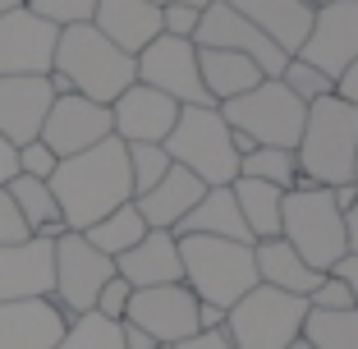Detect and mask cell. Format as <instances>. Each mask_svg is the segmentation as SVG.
<instances>
[{"instance_id":"cell-38","label":"cell","mask_w":358,"mask_h":349,"mask_svg":"<svg viewBox=\"0 0 358 349\" xmlns=\"http://www.w3.org/2000/svg\"><path fill=\"white\" fill-rule=\"evenodd\" d=\"M55 166H60V157L46 148L42 138H37V143H23V148H19V175H32V180H51Z\"/></svg>"},{"instance_id":"cell-44","label":"cell","mask_w":358,"mask_h":349,"mask_svg":"<svg viewBox=\"0 0 358 349\" xmlns=\"http://www.w3.org/2000/svg\"><path fill=\"white\" fill-rule=\"evenodd\" d=\"M336 97H345L349 106H358V60H354V64L345 69V74L336 78Z\"/></svg>"},{"instance_id":"cell-45","label":"cell","mask_w":358,"mask_h":349,"mask_svg":"<svg viewBox=\"0 0 358 349\" xmlns=\"http://www.w3.org/2000/svg\"><path fill=\"white\" fill-rule=\"evenodd\" d=\"M198 327H202V331L225 327V308H216V304H198Z\"/></svg>"},{"instance_id":"cell-33","label":"cell","mask_w":358,"mask_h":349,"mask_svg":"<svg viewBox=\"0 0 358 349\" xmlns=\"http://www.w3.org/2000/svg\"><path fill=\"white\" fill-rule=\"evenodd\" d=\"M124 157H129V180H134V198L148 193L157 180H166V170L175 166L166 152V143H124Z\"/></svg>"},{"instance_id":"cell-42","label":"cell","mask_w":358,"mask_h":349,"mask_svg":"<svg viewBox=\"0 0 358 349\" xmlns=\"http://www.w3.org/2000/svg\"><path fill=\"white\" fill-rule=\"evenodd\" d=\"M327 276H336L340 285H349V290H354V294H358V253H345V257H336Z\"/></svg>"},{"instance_id":"cell-22","label":"cell","mask_w":358,"mask_h":349,"mask_svg":"<svg viewBox=\"0 0 358 349\" xmlns=\"http://www.w3.org/2000/svg\"><path fill=\"white\" fill-rule=\"evenodd\" d=\"M92 28L110 37L120 51L138 55L148 42L161 37V5H152V0H96Z\"/></svg>"},{"instance_id":"cell-3","label":"cell","mask_w":358,"mask_h":349,"mask_svg":"<svg viewBox=\"0 0 358 349\" xmlns=\"http://www.w3.org/2000/svg\"><path fill=\"white\" fill-rule=\"evenodd\" d=\"M354 152H358V106H349L345 97H322L308 106L303 134H299V175L322 189L354 180Z\"/></svg>"},{"instance_id":"cell-14","label":"cell","mask_w":358,"mask_h":349,"mask_svg":"<svg viewBox=\"0 0 358 349\" xmlns=\"http://www.w3.org/2000/svg\"><path fill=\"white\" fill-rule=\"evenodd\" d=\"M55 42H60V28L46 23V19H37L28 5L0 14V78L51 74Z\"/></svg>"},{"instance_id":"cell-23","label":"cell","mask_w":358,"mask_h":349,"mask_svg":"<svg viewBox=\"0 0 358 349\" xmlns=\"http://www.w3.org/2000/svg\"><path fill=\"white\" fill-rule=\"evenodd\" d=\"M225 5H234L285 55H299V46L308 42V28H313V5L308 0H225Z\"/></svg>"},{"instance_id":"cell-12","label":"cell","mask_w":358,"mask_h":349,"mask_svg":"<svg viewBox=\"0 0 358 349\" xmlns=\"http://www.w3.org/2000/svg\"><path fill=\"white\" fill-rule=\"evenodd\" d=\"M193 46H216V51L248 55V60L262 69V78H280L285 64H289V55H285L266 32H257L234 5H225V0H211L207 10H202V23H198V32H193Z\"/></svg>"},{"instance_id":"cell-47","label":"cell","mask_w":358,"mask_h":349,"mask_svg":"<svg viewBox=\"0 0 358 349\" xmlns=\"http://www.w3.org/2000/svg\"><path fill=\"white\" fill-rule=\"evenodd\" d=\"M345 239H349V253H358V202L345 212Z\"/></svg>"},{"instance_id":"cell-37","label":"cell","mask_w":358,"mask_h":349,"mask_svg":"<svg viewBox=\"0 0 358 349\" xmlns=\"http://www.w3.org/2000/svg\"><path fill=\"white\" fill-rule=\"evenodd\" d=\"M129 299H134V285H129L124 276H110V280L101 285V294H96V308H92V313H101V318H110V322H124Z\"/></svg>"},{"instance_id":"cell-13","label":"cell","mask_w":358,"mask_h":349,"mask_svg":"<svg viewBox=\"0 0 358 349\" xmlns=\"http://www.w3.org/2000/svg\"><path fill=\"white\" fill-rule=\"evenodd\" d=\"M299 60L322 69L331 83L345 74L349 64L358 60V0H327V5H317L308 42L299 46Z\"/></svg>"},{"instance_id":"cell-29","label":"cell","mask_w":358,"mask_h":349,"mask_svg":"<svg viewBox=\"0 0 358 349\" xmlns=\"http://www.w3.org/2000/svg\"><path fill=\"white\" fill-rule=\"evenodd\" d=\"M148 234V221L138 216V207L134 202H124V207H115L110 216H101L96 225H87L83 230V239L92 243L96 253H106V257H120V253H129L138 239Z\"/></svg>"},{"instance_id":"cell-9","label":"cell","mask_w":358,"mask_h":349,"mask_svg":"<svg viewBox=\"0 0 358 349\" xmlns=\"http://www.w3.org/2000/svg\"><path fill=\"white\" fill-rule=\"evenodd\" d=\"M51 248H55V290H51V299L69 313V318L92 313L101 285L115 276V257L96 253L78 230H64Z\"/></svg>"},{"instance_id":"cell-24","label":"cell","mask_w":358,"mask_h":349,"mask_svg":"<svg viewBox=\"0 0 358 349\" xmlns=\"http://www.w3.org/2000/svg\"><path fill=\"white\" fill-rule=\"evenodd\" d=\"M253 262H257V285L289 290V294H303V299L322 285V271H313L285 239H257Z\"/></svg>"},{"instance_id":"cell-8","label":"cell","mask_w":358,"mask_h":349,"mask_svg":"<svg viewBox=\"0 0 358 349\" xmlns=\"http://www.w3.org/2000/svg\"><path fill=\"white\" fill-rule=\"evenodd\" d=\"M303 318H308L303 294L253 285L225 313V336L234 349H285L289 340L303 336Z\"/></svg>"},{"instance_id":"cell-2","label":"cell","mask_w":358,"mask_h":349,"mask_svg":"<svg viewBox=\"0 0 358 349\" xmlns=\"http://www.w3.org/2000/svg\"><path fill=\"white\" fill-rule=\"evenodd\" d=\"M51 69L69 78V87H74L78 97L101 101V106H110L129 83H138L134 55L120 51L110 37H101L92 23H69V28H60Z\"/></svg>"},{"instance_id":"cell-27","label":"cell","mask_w":358,"mask_h":349,"mask_svg":"<svg viewBox=\"0 0 358 349\" xmlns=\"http://www.w3.org/2000/svg\"><path fill=\"white\" fill-rule=\"evenodd\" d=\"M5 189H10L14 207L23 212V221H28L32 239H60V234H64L60 202H55V193H51V184H46V180H32V175H14Z\"/></svg>"},{"instance_id":"cell-6","label":"cell","mask_w":358,"mask_h":349,"mask_svg":"<svg viewBox=\"0 0 358 349\" xmlns=\"http://www.w3.org/2000/svg\"><path fill=\"white\" fill-rule=\"evenodd\" d=\"M166 152L175 166L198 175L207 189L239 180V148H234V129L216 106H179V120L166 138Z\"/></svg>"},{"instance_id":"cell-48","label":"cell","mask_w":358,"mask_h":349,"mask_svg":"<svg viewBox=\"0 0 358 349\" xmlns=\"http://www.w3.org/2000/svg\"><path fill=\"white\" fill-rule=\"evenodd\" d=\"M124 349H157V340L143 336V331H134V327H124Z\"/></svg>"},{"instance_id":"cell-1","label":"cell","mask_w":358,"mask_h":349,"mask_svg":"<svg viewBox=\"0 0 358 349\" xmlns=\"http://www.w3.org/2000/svg\"><path fill=\"white\" fill-rule=\"evenodd\" d=\"M46 184H51L55 202H60L64 230H78V234L87 225H96L101 216H110L115 207L134 202L129 157H124V143L115 134L106 138V143H96V148L78 152V157H64Z\"/></svg>"},{"instance_id":"cell-49","label":"cell","mask_w":358,"mask_h":349,"mask_svg":"<svg viewBox=\"0 0 358 349\" xmlns=\"http://www.w3.org/2000/svg\"><path fill=\"white\" fill-rule=\"evenodd\" d=\"M152 5H198V10H207L211 0H152Z\"/></svg>"},{"instance_id":"cell-34","label":"cell","mask_w":358,"mask_h":349,"mask_svg":"<svg viewBox=\"0 0 358 349\" xmlns=\"http://www.w3.org/2000/svg\"><path fill=\"white\" fill-rule=\"evenodd\" d=\"M280 83L289 87V92L303 101V106H313V101H322V97H331L336 92V83H331L322 69H313L308 60H299V55H289V64H285V74H280Z\"/></svg>"},{"instance_id":"cell-35","label":"cell","mask_w":358,"mask_h":349,"mask_svg":"<svg viewBox=\"0 0 358 349\" xmlns=\"http://www.w3.org/2000/svg\"><path fill=\"white\" fill-rule=\"evenodd\" d=\"M37 19L55 23V28H69V23H92L96 0H23Z\"/></svg>"},{"instance_id":"cell-31","label":"cell","mask_w":358,"mask_h":349,"mask_svg":"<svg viewBox=\"0 0 358 349\" xmlns=\"http://www.w3.org/2000/svg\"><path fill=\"white\" fill-rule=\"evenodd\" d=\"M303 340H313V349H358V308H345V313L308 308Z\"/></svg>"},{"instance_id":"cell-36","label":"cell","mask_w":358,"mask_h":349,"mask_svg":"<svg viewBox=\"0 0 358 349\" xmlns=\"http://www.w3.org/2000/svg\"><path fill=\"white\" fill-rule=\"evenodd\" d=\"M308 308H317V313H345V308H358V294L349 285H340L336 276H322V285L308 294Z\"/></svg>"},{"instance_id":"cell-15","label":"cell","mask_w":358,"mask_h":349,"mask_svg":"<svg viewBox=\"0 0 358 349\" xmlns=\"http://www.w3.org/2000/svg\"><path fill=\"white\" fill-rule=\"evenodd\" d=\"M115 134L110 129V106H101V101H87V97L78 92H64L51 101V111H46V124H42V143L55 152V157H78V152L96 148V143H106V138Z\"/></svg>"},{"instance_id":"cell-17","label":"cell","mask_w":358,"mask_h":349,"mask_svg":"<svg viewBox=\"0 0 358 349\" xmlns=\"http://www.w3.org/2000/svg\"><path fill=\"white\" fill-rule=\"evenodd\" d=\"M51 101H55V92H51V83H46V74L0 78V138L14 143V148L37 143Z\"/></svg>"},{"instance_id":"cell-46","label":"cell","mask_w":358,"mask_h":349,"mask_svg":"<svg viewBox=\"0 0 358 349\" xmlns=\"http://www.w3.org/2000/svg\"><path fill=\"white\" fill-rule=\"evenodd\" d=\"M331 202H336L340 212H349V207L358 202V189H354V184H336V189H331Z\"/></svg>"},{"instance_id":"cell-52","label":"cell","mask_w":358,"mask_h":349,"mask_svg":"<svg viewBox=\"0 0 358 349\" xmlns=\"http://www.w3.org/2000/svg\"><path fill=\"white\" fill-rule=\"evenodd\" d=\"M349 184H354V189H358V152H354V180H349Z\"/></svg>"},{"instance_id":"cell-41","label":"cell","mask_w":358,"mask_h":349,"mask_svg":"<svg viewBox=\"0 0 358 349\" xmlns=\"http://www.w3.org/2000/svg\"><path fill=\"white\" fill-rule=\"evenodd\" d=\"M175 349H234V345H230V336H225V327H216V331H198V336L179 340Z\"/></svg>"},{"instance_id":"cell-26","label":"cell","mask_w":358,"mask_h":349,"mask_svg":"<svg viewBox=\"0 0 358 349\" xmlns=\"http://www.w3.org/2000/svg\"><path fill=\"white\" fill-rule=\"evenodd\" d=\"M175 234H216V239L253 243V234H248V225H243V216H239V202H234L230 184H221V189H207V193H202V202L175 225Z\"/></svg>"},{"instance_id":"cell-32","label":"cell","mask_w":358,"mask_h":349,"mask_svg":"<svg viewBox=\"0 0 358 349\" xmlns=\"http://www.w3.org/2000/svg\"><path fill=\"white\" fill-rule=\"evenodd\" d=\"M55 349H124V322H110L101 313H78L69 318Z\"/></svg>"},{"instance_id":"cell-40","label":"cell","mask_w":358,"mask_h":349,"mask_svg":"<svg viewBox=\"0 0 358 349\" xmlns=\"http://www.w3.org/2000/svg\"><path fill=\"white\" fill-rule=\"evenodd\" d=\"M23 239H32V230L23 221V212L14 207L10 189H0V243H23Z\"/></svg>"},{"instance_id":"cell-43","label":"cell","mask_w":358,"mask_h":349,"mask_svg":"<svg viewBox=\"0 0 358 349\" xmlns=\"http://www.w3.org/2000/svg\"><path fill=\"white\" fill-rule=\"evenodd\" d=\"M14 175H19V148L0 138V189H5V184H10Z\"/></svg>"},{"instance_id":"cell-18","label":"cell","mask_w":358,"mask_h":349,"mask_svg":"<svg viewBox=\"0 0 358 349\" xmlns=\"http://www.w3.org/2000/svg\"><path fill=\"white\" fill-rule=\"evenodd\" d=\"M55 239L0 243V304L10 299H46L55 290Z\"/></svg>"},{"instance_id":"cell-20","label":"cell","mask_w":358,"mask_h":349,"mask_svg":"<svg viewBox=\"0 0 358 349\" xmlns=\"http://www.w3.org/2000/svg\"><path fill=\"white\" fill-rule=\"evenodd\" d=\"M115 276H124L134 290L179 285V280H184V266H179V239L170 230H148L129 253L115 257Z\"/></svg>"},{"instance_id":"cell-5","label":"cell","mask_w":358,"mask_h":349,"mask_svg":"<svg viewBox=\"0 0 358 349\" xmlns=\"http://www.w3.org/2000/svg\"><path fill=\"white\" fill-rule=\"evenodd\" d=\"M280 239L289 243L313 271L327 276L331 262L349 253L345 212L331 202V189H322V184L299 175V184L285 193V202H280Z\"/></svg>"},{"instance_id":"cell-7","label":"cell","mask_w":358,"mask_h":349,"mask_svg":"<svg viewBox=\"0 0 358 349\" xmlns=\"http://www.w3.org/2000/svg\"><path fill=\"white\" fill-rule=\"evenodd\" d=\"M216 111L225 115L234 134H248L257 148H289V152L299 148V134L308 120V106L280 78H262L257 87H248L234 101H221Z\"/></svg>"},{"instance_id":"cell-30","label":"cell","mask_w":358,"mask_h":349,"mask_svg":"<svg viewBox=\"0 0 358 349\" xmlns=\"http://www.w3.org/2000/svg\"><path fill=\"white\" fill-rule=\"evenodd\" d=\"M239 175L243 180H266L289 193L299 184V157L289 148H253L239 157Z\"/></svg>"},{"instance_id":"cell-51","label":"cell","mask_w":358,"mask_h":349,"mask_svg":"<svg viewBox=\"0 0 358 349\" xmlns=\"http://www.w3.org/2000/svg\"><path fill=\"white\" fill-rule=\"evenodd\" d=\"M23 0H0V14H10V10H19Z\"/></svg>"},{"instance_id":"cell-19","label":"cell","mask_w":358,"mask_h":349,"mask_svg":"<svg viewBox=\"0 0 358 349\" xmlns=\"http://www.w3.org/2000/svg\"><path fill=\"white\" fill-rule=\"evenodd\" d=\"M64 327H69V313L51 294L0 304V349H55Z\"/></svg>"},{"instance_id":"cell-28","label":"cell","mask_w":358,"mask_h":349,"mask_svg":"<svg viewBox=\"0 0 358 349\" xmlns=\"http://www.w3.org/2000/svg\"><path fill=\"white\" fill-rule=\"evenodd\" d=\"M234 202H239V216L243 225H248V234L257 239H280V202H285V189H275V184L266 180H234L230 184Z\"/></svg>"},{"instance_id":"cell-16","label":"cell","mask_w":358,"mask_h":349,"mask_svg":"<svg viewBox=\"0 0 358 349\" xmlns=\"http://www.w3.org/2000/svg\"><path fill=\"white\" fill-rule=\"evenodd\" d=\"M179 120V101L148 83H129L124 92L110 101V129L120 143H166L170 129Z\"/></svg>"},{"instance_id":"cell-21","label":"cell","mask_w":358,"mask_h":349,"mask_svg":"<svg viewBox=\"0 0 358 349\" xmlns=\"http://www.w3.org/2000/svg\"><path fill=\"white\" fill-rule=\"evenodd\" d=\"M202 193H207V184H202L198 175H189L184 166H170L166 180H157L148 193H138L134 207H138V216L148 221V230H170L175 234V225L202 202Z\"/></svg>"},{"instance_id":"cell-53","label":"cell","mask_w":358,"mask_h":349,"mask_svg":"<svg viewBox=\"0 0 358 349\" xmlns=\"http://www.w3.org/2000/svg\"><path fill=\"white\" fill-rule=\"evenodd\" d=\"M308 5H313V10H317V5H327V0H308Z\"/></svg>"},{"instance_id":"cell-4","label":"cell","mask_w":358,"mask_h":349,"mask_svg":"<svg viewBox=\"0 0 358 349\" xmlns=\"http://www.w3.org/2000/svg\"><path fill=\"white\" fill-rule=\"evenodd\" d=\"M175 239H179L184 285L198 294V304H216V308L230 313V308L257 285L253 243L216 239V234H175Z\"/></svg>"},{"instance_id":"cell-11","label":"cell","mask_w":358,"mask_h":349,"mask_svg":"<svg viewBox=\"0 0 358 349\" xmlns=\"http://www.w3.org/2000/svg\"><path fill=\"white\" fill-rule=\"evenodd\" d=\"M124 327L152 336L157 345H179V340L198 336V294L184 280L179 285H152V290H134L124 313Z\"/></svg>"},{"instance_id":"cell-25","label":"cell","mask_w":358,"mask_h":349,"mask_svg":"<svg viewBox=\"0 0 358 349\" xmlns=\"http://www.w3.org/2000/svg\"><path fill=\"white\" fill-rule=\"evenodd\" d=\"M198 74H202V87H207V97L216 106H221V101H234V97H243L248 87L262 83V69H257L248 55L216 51V46H198Z\"/></svg>"},{"instance_id":"cell-10","label":"cell","mask_w":358,"mask_h":349,"mask_svg":"<svg viewBox=\"0 0 358 349\" xmlns=\"http://www.w3.org/2000/svg\"><path fill=\"white\" fill-rule=\"evenodd\" d=\"M134 64H138V83L166 92L179 106H216L207 97V87H202L198 46H193L189 37H166V32H161L157 42H148L134 55Z\"/></svg>"},{"instance_id":"cell-50","label":"cell","mask_w":358,"mask_h":349,"mask_svg":"<svg viewBox=\"0 0 358 349\" xmlns=\"http://www.w3.org/2000/svg\"><path fill=\"white\" fill-rule=\"evenodd\" d=\"M285 349H313V340H303V336H299V340H289Z\"/></svg>"},{"instance_id":"cell-39","label":"cell","mask_w":358,"mask_h":349,"mask_svg":"<svg viewBox=\"0 0 358 349\" xmlns=\"http://www.w3.org/2000/svg\"><path fill=\"white\" fill-rule=\"evenodd\" d=\"M198 23H202L198 5H161V32H166V37H189L193 42Z\"/></svg>"}]
</instances>
